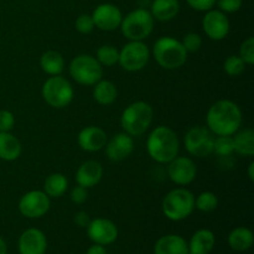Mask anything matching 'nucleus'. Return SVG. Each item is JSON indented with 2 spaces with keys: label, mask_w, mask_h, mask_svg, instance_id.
I'll list each match as a JSON object with an SVG mask.
<instances>
[{
  "label": "nucleus",
  "mask_w": 254,
  "mask_h": 254,
  "mask_svg": "<svg viewBox=\"0 0 254 254\" xmlns=\"http://www.w3.org/2000/svg\"><path fill=\"white\" fill-rule=\"evenodd\" d=\"M243 116L240 106L230 99L215 102L206 114V124L213 135H233L242 126Z\"/></svg>",
  "instance_id": "1"
},
{
  "label": "nucleus",
  "mask_w": 254,
  "mask_h": 254,
  "mask_svg": "<svg viewBox=\"0 0 254 254\" xmlns=\"http://www.w3.org/2000/svg\"><path fill=\"white\" fill-rule=\"evenodd\" d=\"M146 151L155 163L169 164L180 151L178 134L170 127H156L146 139Z\"/></svg>",
  "instance_id": "2"
},
{
  "label": "nucleus",
  "mask_w": 254,
  "mask_h": 254,
  "mask_svg": "<svg viewBox=\"0 0 254 254\" xmlns=\"http://www.w3.org/2000/svg\"><path fill=\"white\" fill-rule=\"evenodd\" d=\"M156 64L164 69L181 68L188 61V52L180 40L173 36H161L154 42L151 50Z\"/></svg>",
  "instance_id": "3"
},
{
  "label": "nucleus",
  "mask_w": 254,
  "mask_h": 254,
  "mask_svg": "<svg viewBox=\"0 0 254 254\" xmlns=\"http://www.w3.org/2000/svg\"><path fill=\"white\" fill-rule=\"evenodd\" d=\"M153 107L144 101H136L126 107L121 116V126L124 133L130 136H140L153 123Z\"/></svg>",
  "instance_id": "4"
},
{
  "label": "nucleus",
  "mask_w": 254,
  "mask_h": 254,
  "mask_svg": "<svg viewBox=\"0 0 254 254\" xmlns=\"http://www.w3.org/2000/svg\"><path fill=\"white\" fill-rule=\"evenodd\" d=\"M161 210L168 220L184 221L195 210V196L185 188H176L169 191L163 198Z\"/></svg>",
  "instance_id": "5"
},
{
  "label": "nucleus",
  "mask_w": 254,
  "mask_h": 254,
  "mask_svg": "<svg viewBox=\"0 0 254 254\" xmlns=\"http://www.w3.org/2000/svg\"><path fill=\"white\" fill-rule=\"evenodd\" d=\"M154 22L155 20L150 11L139 7L123 16L119 29L129 41H144L153 32Z\"/></svg>",
  "instance_id": "6"
},
{
  "label": "nucleus",
  "mask_w": 254,
  "mask_h": 254,
  "mask_svg": "<svg viewBox=\"0 0 254 254\" xmlns=\"http://www.w3.org/2000/svg\"><path fill=\"white\" fill-rule=\"evenodd\" d=\"M41 94L44 101L50 107L56 109L66 108L71 104L74 97V89L67 78L59 76H51L42 84Z\"/></svg>",
  "instance_id": "7"
},
{
  "label": "nucleus",
  "mask_w": 254,
  "mask_h": 254,
  "mask_svg": "<svg viewBox=\"0 0 254 254\" xmlns=\"http://www.w3.org/2000/svg\"><path fill=\"white\" fill-rule=\"evenodd\" d=\"M69 76L82 86H94L103 77V67L92 55L82 54L72 59L68 66Z\"/></svg>",
  "instance_id": "8"
},
{
  "label": "nucleus",
  "mask_w": 254,
  "mask_h": 254,
  "mask_svg": "<svg viewBox=\"0 0 254 254\" xmlns=\"http://www.w3.org/2000/svg\"><path fill=\"white\" fill-rule=\"evenodd\" d=\"M150 60V50L143 41H129L119 51L118 64L128 72H138L145 68Z\"/></svg>",
  "instance_id": "9"
},
{
  "label": "nucleus",
  "mask_w": 254,
  "mask_h": 254,
  "mask_svg": "<svg viewBox=\"0 0 254 254\" xmlns=\"http://www.w3.org/2000/svg\"><path fill=\"white\" fill-rule=\"evenodd\" d=\"M215 136L205 127H192L189 129L184 138L185 149L191 156L207 158L213 154Z\"/></svg>",
  "instance_id": "10"
},
{
  "label": "nucleus",
  "mask_w": 254,
  "mask_h": 254,
  "mask_svg": "<svg viewBox=\"0 0 254 254\" xmlns=\"http://www.w3.org/2000/svg\"><path fill=\"white\" fill-rule=\"evenodd\" d=\"M51 207V198L41 190L24 193L19 201V211L26 218L44 217Z\"/></svg>",
  "instance_id": "11"
},
{
  "label": "nucleus",
  "mask_w": 254,
  "mask_h": 254,
  "mask_svg": "<svg viewBox=\"0 0 254 254\" xmlns=\"http://www.w3.org/2000/svg\"><path fill=\"white\" fill-rule=\"evenodd\" d=\"M87 236L89 240L96 245L109 246L114 243L118 238L119 231L116 223L108 218L98 217L89 221L88 226L86 227Z\"/></svg>",
  "instance_id": "12"
},
{
  "label": "nucleus",
  "mask_w": 254,
  "mask_h": 254,
  "mask_svg": "<svg viewBox=\"0 0 254 254\" xmlns=\"http://www.w3.org/2000/svg\"><path fill=\"white\" fill-rule=\"evenodd\" d=\"M197 175V166L189 156H176L168 164V176L175 185H190Z\"/></svg>",
  "instance_id": "13"
},
{
  "label": "nucleus",
  "mask_w": 254,
  "mask_h": 254,
  "mask_svg": "<svg viewBox=\"0 0 254 254\" xmlns=\"http://www.w3.org/2000/svg\"><path fill=\"white\" fill-rule=\"evenodd\" d=\"M202 30L208 39L221 41L230 34L231 24L227 15L221 10H208L202 19Z\"/></svg>",
  "instance_id": "14"
},
{
  "label": "nucleus",
  "mask_w": 254,
  "mask_h": 254,
  "mask_svg": "<svg viewBox=\"0 0 254 254\" xmlns=\"http://www.w3.org/2000/svg\"><path fill=\"white\" fill-rule=\"evenodd\" d=\"M92 19H93L94 27L102 30V31H114L121 26L123 14L121 9L117 5L104 2L98 5L92 12Z\"/></svg>",
  "instance_id": "15"
},
{
  "label": "nucleus",
  "mask_w": 254,
  "mask_h": 254,
  "mask_svg": "<svg viewBox=\"0 0 254 254\" xmlns=\"http://www.w3.org/2000/svg\"><path fill=\"white\" fill-rule=\"evenodd\" d=\"M104 150H106V156L113 163H119L133 154L134 151V139L129 134L124 133H117L108 139L104 145Z\"/></svg>",
  "instance_id": "16"
},
{
  "label": "nucleus",
  "mask_w": 254,
  "mask_h": 254,
  "mask_svg": "<svg viewBox=\"0 0 254 254\" xmlns=\"http://www.w3.org/2000/svg\"><path fill=\"white\" fill-rule=\"evenodd\" d=\"M17 250L20 254H46V236L39 228H27L19 237Z\"/></svg>",
  "instance_id": "17"
},
{
  "label": "nucleus",
  "mask_w": 254,
  "mask_h": 254,
  "mask_svg": "<svg viewBox=\"0 0 254 254\" xmlns=\"http://www.w3.org/2000/svg\"><path fill=\"white\" fill-rule=\"evenodd\" d=\"M108 140V135L102 128L96 126H88L82 129L77 136V141L82 150L87 153H96L102 150Z\"/></svg>",
  "instance_id": "18"
},
{
  "label": "nucleus",
  "mask_w": 254,
  "mask_h": 254,
  "mask_svg": "<svg viewBox=\"0 0 254 254\" xmlns=\"http://www.w3.org/2000/svg\"><path fill=\"white\" fill-rule=\"evenodd\" d=\"M103 178V166L96 160H87L78 166L76 171L77 185L84 189H92L98 185Z\"/></svg>",
  "instance_id": "19"
},
{
  "label": "nucleus",
  "mask_w": 254,
  "mask_h": 254,
  "mask_svg": "<svg viewBox=\"0 0 254 254\" xmlns=\"http://www.w3.org/2000/svg\"><path fill=\"white\" fill-rule=\"evenodd\" d=\"M154 254H189L188 242L179 235H165L156 241Z\"/></svg>",
  "instance_id": "20"
},
{
  "label": "nucleus",
  "mask_w": 254,
  "mask_h": 254,
  "mask_svg": "<svg viewBox=\"0 0 254 254\" xmlns=\"http://www.w3.org/2000/svg\"><path fill=\"white\" fill-rule=\"evenodd\" d=\"M216 245L215 233L207 228L196 231L191 237L189 246V254H210Z\"/></svg>",
  "instance_id": "21"
},
{
  "label": "nucleus",
  "mask_w": 254,
  "mask_h": 254,
  "mask_svg": "<svg viewBox=\"0 0 254 254\" xmlns=\"http://www.w3.org/2000/svg\"><path fill=\"white\" fill-rule=\"evenodd\" d=\"M180 11L179 0H153L150 5V14L158 21H170L175 19Z\"/></svg>",
  "instance_id": "22"
},
{
  "label": "nucleus",
  "mask_w": 254,
  "mask_h": 254,
  "mask_svg": "<svg viewBox=\"0 0 254 254\" xmlns=\"http://www.w3.org/2000/svg\"><path fill=\"white\" fill-rule=\"evenodd\" d=\"M22 146L19 139L10 131H0V159L14 161L21 155Z\"/></svg>",
  "instance_id": "23"
},
{
  "label": "nucleus",
  "mask_w": 254,
  "mask_h": 254,
  "mask_svg": "<svg viewBox=\"0 0 254 254\" xmlns=\"http://www.w3.org/2000/svg\"><path fill=\"white\" fill-rule=\"evenodd\" d=\"M233 150L246 158H252L254 155V131L253 129L246 128L237 130L232 135Z\"/></svg>",
  "instance_id": "24"
},
{
  "label": "nucleus",
  "mask_w": 254,
  "mask_h": 254,
  "mask_svg": "<svg viewBox=\"0 0 254 254\" xmlns=\"http://www.w3.org/2000/svg\"><path fill=\"white\" fill-rule=\"evenodd\" d=\"M118 97V89L112 81L99 79L93 86V98L101 106H111Z\"/></svg>",
  "instance_id": "25"
},
{
  "label": "nucleus",
  "mask_w": 254,
  "mask_h": 254,
  "mask_svg": "<svg viewBox=\"0 0 254 254\" xmlns=\"http://www.w3.org/2000/svg\"><path fill=\"white\" fill-rule=\"evenodd\" d=\"M254 243V235L247 227H237L228 235V245L236 252H246L251 250Z\"/></svg>",
  "instance_id": "26"
},
{
  "label": "nucleus",
  "mask_w": 254,
  "mask_h": 254,
  "mask_svg": "<svg viewBox=\"0 0 254 254\" xmlns=\"http://www.w3.org/2000/svg\"><path fill=\"white\" fill-rule=\"evenodd\" d=\"M40 67L50 76H59L64 69V59L60 52L49 50L40 57Z\"/></svg>",
  "instance_id": "27"
},
{
  "label": "nucleus",
  "mask_w": 254,
  "mask_h": 254,
  "mask_svg": "<svg viewBox=\"0 0 254 254\" xmlns=\"http://www.w3.org/2000/svg\"><path fill=\"white\" fill-rule=\"evenodd\" d=\"M67 189H68V180L66 176L61 173H52L45 179L42 191L50 198H59L66 193Z\"/></svg>",
  "instance_id": "28"
},
{
  "label": "nucleus",
  "mask_w": 254,
  "mask_h": 254,
  "mask_svg": "<svg viewBox=\"0 0 254 254\" xmlns=\"http://www.w3.org/2000/svg\"><path fill=\"white\" fill-rule=\"evenodd\" d=\"M97 61L102 67H113L118 64L119 50L113 45H102L96 52Z\"/></svg>",
  "instance_id": "29"
},
{
  "label": "nucleus",
  "mask_w": 254,
  "mask_h": 254,
  "mask_svg": "<svg viewBox=\"0 0 254 254\" xmlns=\"http://www.w3.org/2000/svg\"><path fill=\"white\" fill-rule=\"evenodd\" d=\"M218 207V197L211 191H203L195 197V208L205 213L213 212Z\"/></svg>",
  "instance_id": "30"
},
{
  "label": "nucleus",
  "mask_w": 254,
  "mask_h": 254,
  "mask_svg": "<svg viewBox=\"0 0 254 254\" xmlns=\"http://www.w3.org/2000/svg\"><path fill=\"white\" fill-rule=\"evenodd\" d=\"M213 153L221 158H228L235 153L232 135H218L213 140Z\"/></svg>",
  "instance_id": "31"
},
{
  "label": "nucleus",
  "mask_w": 254,
  "mask_h": 254,
  "mask_svg": "<svg viewBox=\"0 0 254 254\" xmlns=\"http://www.w3.org/2000/svg\"><path fill=\"white\" fill-rule=\"evenodd\" d=\"M246 66L247 64H245V61L238 55H231L223 62V69L230 77L241 76L245 72Z\"/></svg>",
  "instance_id": "32"
},
{
  "label": "nucleus",
  "mask_w": 254,
  "mask_h": 254,
  "mask_svg": "<svg viewBox=\"0 0 254 254\" xmlns=\"http://www.w3.org/2000/svg\"><path fill=\"white\" fill-rule=\"evenodd\" d=\"M181 44H183L184 49L186 50V52H197L198 50L202 46V37L201 35H198L197 32H189L181 40Z\"/></svg>",
  "instance_id": "33"
},
{
  "label": "nucleus",
  "mask_w": 254,
  "mask_h": 254,
  "mask_svg": "<svg viewBox=\"0 0 254 254\" xmlns=\"http://www.w3.org/2000/svg\"><path fill=\"white\" fill-rule=\"evenodd\" d=\"M238 56L245 61L246 64L252 66L254 64V37H248L241 44Z\"/></svg>",
  "instance_id": "34"
},
{
  "label": "nucleus",
  "mask_w": 254,
  "mask_h": 254,
  "mask_svg": "<svg viewBox=\"0 0 254 254\" xmlns=\"http://www.w3.org/2000/svg\"><path fill=\"white\" fill-rule=\"evenodd\" d=\"M74 26H76V30L79 32V34H83V35L91 34V32L94 30L93 19H92L91 15L81 14L76 19Z\"/></svg>",
  "instance_id": "35"
},
{
  "label": "nucleus",
  "mask_w": 254,
  "mask_h": 254,
  "mask_svg": "<svg viewBox=\"0 0 254 254\" xmlns=\"http://www.w3.org/2000/svg\"><path fill=\"white\" fill-rule=\"evenodd\" d=\"M216 4L225 14H233L242 7L243 0H216Z\"/></svg>",
  "instance_id": "36"
},
{
  "label": "nucleus",
  "mask_w": 254,
  "mask_h": 254,
  "mask_svg": "<svg viewBox=\"0 0 254 254\" xmlns=\"http://www.w3.org/2000/svg\"><path fill=\"white\" fill-rule=\"evenodd\" d=\"M15 126V117L9 111H0V131H11Z\"/></svg>",
  "instance_id": "37"
},
{
  "label": "nucleus",
  "mask_w": 254,
  "mask_h": 254,
  "mask_svg": "<svg viewBox=\"0 0 254 254\" xmlns=\"http://www.w3.org/2000/svg\"><path fill=\"white\" fill-rule=\"evenodd\" d=\"M69 197H71V201L74 205H82V203L86 202L87 198H88V191H87V189L77 185L71 190Z\"/></svg>",
  "instance_id": "38"
},
{
  "label": "nucleus",
  "mask_w": 254,
  "mask_h": 254,
  "mask_svg": "<svg viewBox=\"0 0 254 254\" xmlns=\"http://www.w3.org/2000/svg\"><path fill=\"white\" fill-rule=\"evenodd\" d=\"M189 6L197 11H208L216 4V0H186Z\"/></svg>",
  "instance_id": "39"
},
{
  "label": "nucleus",
  "mask_w": 254,
  "mask_h": 254,
  "mask_svg": "<svg viewBox=\"0 0 254 254\" xmlns=\"http://www.w3.org/2000/svg\"><path fill=\"white\" fill-rule=\"evenodd\" d=\"M89 221H91V218H89V215L87 212H84V211H78V212L74 213L73 222H74V225L77 226V227L86 228L87 226H88Z\"/></svg>",
  "instance_id": "40"
},
{
  "label": "nucleus",
  "mask_w": 254,
  "mask_h": 254,
  "mask_svg": "<svg viewBox=\"0 0 254 254\" xmlns=\"http://www.w3.org/2000/svg\"><path fill=\"white\" fill-rule=\"evenodd\" d=\"M86 254H108V253H107L106 247H104V246L96 245V243H93V245H92L91 247L87 250Z\"/></svg>",
  "instance_id": "41"
},
{
  "label": "nucleus",
  "mask_w": 254,
  "mask_h": 254,
  "mask_svg": "<svg viewBox=\"0 0 254 254\" xmlns=\"http://www.w3.org/2000/svg\"><path fill=\"white\" fill-rule=\"evenodd\" d=\"M248 178H250V180L252 181H254V163L253 161H251L250 163V165H248Z\"/></svg>",
  "instance_id": "42"
},
{
  "label": "nucleus",
  "mask_w": 254,
  "mask_h": 254,
  "mask_svg": "<svg viewBox=\"0 0 254 254\" xmlns=\"http://www.w3.org/2000/svg\"><path fill=\"white\" fill-rule=\"evenodd\" d=\"M0 254H7V246L4 238L0 237Z\"/></svg>",
  "instance_id": "43"
}]
</instances>
